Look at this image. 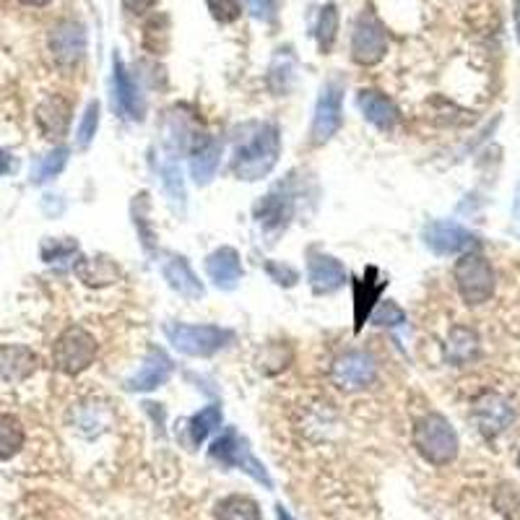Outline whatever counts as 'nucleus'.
Segmentation results:
<instances>
[{
    "label": "nucleus",
    "instance_id": "obj_40",
    "mask_svg": "<svg viewBox=\"0 0 520 520\" xmlns=\"http://www.w3.org/2000/svg\"><path fill=\"white\" fill-rule=\"evenodd\" d=\"M516 31H518V42H520V0H516Z\"/></svg>",
    "mask_w": 520,
    "mask_h": 520
},
{
    "label": "nucleus",
    "instance_id": "obj_1",
    "mask_svg": "<svg viewBox=\"0 0 520 520\" xmlns=\"http://www.w3.org/2000/svg\"><path fill=\"white\" fill-rule=\"evenodd\" d=\"M278 154H281L278 128L273 123L252 125V133L237 144L232 172L237 180H245V182L263 180L276 167Z\"/></svg>",
    "mask_w": 520,
    "mask_h": 520
},
{
    "label": "nucleus",
    "instance_id": "obj_19",
    "mask_svg": "<svg viewBox=\"0 0 520 520\" xmlns=\"http://www.w3.org/2000/svg\"><path fill=\"white\" fill-rule=\"evenodd\" d=\"M357 107L362 110V115H365V120L372 123L375 128H380V130H393L398 125V110L393 100H388L383 92H377V89H362L359 94H357Z\"/></svg>",
    "mask_w": 520,
    "mask_h": 520
},
{
    "label": "nucleus",
    "instance_id": "obj_30",
    "mask_svg": "<svg viewBox=\"0 0 520 520\" xmlns=\"http://www.w3.org/2000/svg\"><path fill=\"white\" fill-rule=\"evenodd\" d=\"M97 128H100V101H89L81 123H78V133H75V144L81 149H86L92 144V138L97 136Z\"/></svg>",
    "mask_w": 520,
    "mask_h": 520
},
{
    "label": "nucleus",
    "instance_id": "obj_5",
    "mask_svg": "<svg viewBox=\"0 0 520 520\" xmlns=\"http://www.w3.org/2000/svg\"><path fill=\"white\" fill-rule=\"evenodd\" d=\"M208 455H211V461L222 463L226 469H242L245 473H250L258 484H263L266 489H273V481L271 476H269V471H266V466L250 453L248 440H242L234 427L224 429L222 437L214 440Z\"/></svg>",
    "mask_w": 520,
    "mask_h": 520
},
{
    "label": "nucleus",
    "instance_id": "obj_7",
    "mask_svg": "<svg viewBox=\"0 0 520 520\" xmlns=\"http://www.w3.org/2000/svg\"><path fill=\"white\" fill-rule=\"evenodd\" d=\"M344 125V81L333 75L325 81L321 89V97L315 104V118H313V144L322 146L328 144Z\"/></svg>",
    "mask_w": 520,
    "mask_h": 520
},
{
    "label": "nucleus",
    "instance_id": "obj_10",
    "mask_svg": "<svg viewBox=\"0 0 520 520\" xmlns=\"http://www.w3.org/2000/svg\"><path fill=\"white\" fill-rule=\"evenodd\" d=\"M471 414H473V421H476V427H479V432H481L484 437L502 435V432L516 421L513 403L505 396L495 393V391H487V393H481V396L476 398Z\"/></svg>",
    "mask_w": 520,
    "mask_h": 520
},
{
    "label": "nucleus",
    "instance_id": "obj_8",
    "mask_svg": "<svg viewBox=\"0 0 520 520\" xmlns=\"http://www.w3.org/2000/svg\"><path fill=\"white\" fill-rule=\"evenodd\" d=\"M385 52H388V31L372 11H365L354 24L351 60L359 66H375L385 57Z\"/></svg>",
    "mask_w": 520,
    "mask_h": 520
},
{
    "label": "nucleus",
    "instance_id": "obj_13",
    "mask_svg": "<svg viewBox=\"0 0 520 520\" xmlns=\"http://www.w3.org/2000/svg\"><path fill=\"white\" fill-rule=\"evenodd\" d=\"M424 242L427 248L437 255H453V252H463L476 245V237L469 229H463L455 222H432L424 229Z\"/></svg>",
    "mask_w": 520,
    "mask_h": 520
},
{
    "label": "nucleus",
    "instance_id": "obj_28",
    "mask_svg": "<svg viewBox=\"0 0 520 520\" xmlns=\"http://www.w3.org/2000/svg\"><path fill=\"white\" fill-rule=\"evenodd\" d=\"M66 164H68V149H66V146L52 149L48 156H42V159L34 164V170H31V182H34V185L48 182V180H52V177H57V174L63 172Z\"/></svg>",
    "mask_w": 520,
    "mask_h": 520
},
{
    "label": "nucleus",
    "instance_id": "obj_31",
    "mask_svg": "<svg viewBox=\"0 0 520 520\" xmlns=\"http://www.w3.org/2000/svg\"><path fill=\"white\" fill-rule=\"evenodd\" d=\"M495 507L507 520H520V492L513 484H502L495 495Z\"/></svg>",
    "mask_w": 520,
    "mask_h": 520
},
{
    "label": "nucleus",
    "instance_id": "obj_18",
    "mask_svg": "<svg viewBox=\"0 0 520 520\" xmlns=\"http://www.w3.org/2000/svg\"><path fill=\"white\" fill-rule=\"evenodd\" d=\"M115 101H118V107L123 110L125 115L130 118V120H144V112H146V101L141 97V89H138V84H136V78L125 71L123 60H120V55H115Z\"/></svg>",
    "mask_w": 520,
    "mask_h": 520
},
{
    "label": "nucleus",
    "instance_id": "obj_22",
    "mask_svg": "<svg viewBox=\"0 0 520 520\" xmlns=\"http://www.w3.org/2000/svg\"><path fill=\"white\" fill-rule=\"evenodd\" d=\"M222 164V144L216 138H200L198 146L193 149L190 159V174L198 185H206L214 180V174Z\"/></svg>",
    "mask_w": 520,
    "mask_h": 520
},
{
    "label": "nucleus",
    "instance_id": "obj_12",
    "mask_svg": "<svg viewBox=\"0 0 520 520\" xmlns=\"http://www.w3.org/2000/svg\"><path fill=\"white\" fill-rule=\"evenodd\" d=\"M385 286H388V278H383L375 266H370L362 278L354 281V331L357 333L372 318V313H375V307L380 302V295L385 292Z\"/></svg>",
    "mask_w": 520,
    "mask_h": 520
},
{
    "label": "nucleus",
    "instance_id": "obj_3",
    "mask_svg": "<svg viewBox=\"0 0 520 520\" xmlns=\"http://www.w3.org/2000/svg\"><path fill=\"white\" fill-rule=\"evenodd\" d=\"M97 351H100L97 339L86 328L71 325L57 336V341L52 347V365L63 375H81L94 365Z\"/></svg>",
    "mask_w": 520,
    "mask_h": 520
},
{
    "label": "nucleus",
    "instance_id": "obj_39",
    "mask_svg": "<svg viewBox=\"0 0 520 520\" xmlns=\"http://www.w3.org/2000/svg\"><path fill=\"white\" fill-rule=\"evenodd\" d=\"M276 516H278V520H295L289 516V510H286L284 505H276Z\"/></svg>",
    "mask_w": 520,
    "mask_h": 520
},
{
    "label": "nucleus",
    "instance_id": "obj_20",
    "mask_svg": "<svg viewBox=\"0 0 520 520\" xmlns=\"http://www.w3.org/2000/svg\"><path fill=\"white\" fill-rule=\"evenodd\" d=\"M34 120H37L45 138H63L68 133V125H71V101L52 94L37 107Z\"/></svg>",
    "mask_w": 520,
    "mask_h": 520
},
{
    "label": "nucleus",
    "instance_id": "obj_14",
    "mask_svg": "<svg viewBox=\"0 0 520 520\" xmlns=\"http://www.w3.org/2000/svg\"><path fill=\"white\" fill-rule=\"evenodd\" d=\"M172 375V359L162 351V348H149L144 365L138 367V372L128 380V391L133 393H149L162 388Z\"/></svg>",
    "mask_w": 520,
    "mask_h": 520
},
{
    "label": "nucleus",
    "instance_id": "obj_2",
    "mask_svg": "<svg viewBox=\"0 0 520 520\" xmlns=\"http://www.w3.org/2000/svg\"><path fill=\"white\" fill-rule=\"evenodd\" d=\"M414 447L427 463L447 466L458 455V435L443 414L429 411L414 424Z\"/></svg>",
    "mask_w": 520,
    "mask_h": 520
},
{
    "label": "nucleus",
    "instance_id": "obj_38",
    "mask_svg": "<svg viewBox=\"0 0 520 520\" xmlns=\"http://www.w3.org/2000/svg\"><path fill=\"white\" fill-rule=\"evenodd\" d=\"M19 3H24V5H31V8H45V5H50L52 0H19Z\"/></svg>",
    "mask_w": 520,
    "mask_h": 520
},
{
    "label": "nucleus",
    "instance_id": "obj_17",
    "mask_svg": "<svg viewBox=\"0 0 520 520\" xmlns=\"http://www.w3.org/2000/svg\"><path fill=\"white\" fill-rule=\"evenodd\" d=\"M206 273L208 278L224 289V292H232L240 278H242V263H240V252L234 248H219L214 250L208 258H206Z\"/></svg>",
    "mask_w": 520,
    "mask_h": 520
},
{
    "label": "nucleus",
    "instance_id": "obj_27",
    "mask_svg": "<svg viewBox=\"0 0 520 520\" xmlns=\"http://www.w3.org/2000/svg\"><path fill=\"white\" fill-rule=\"evenodd\" d=\"M216 427H222V409H219V406H206V409H200L198 414H193L190 421H188L190 443L200 445Z\"/></svg>",
    "mask_w": 520,
    "mask_h": 520
},
{
    "label": "nucleus",
    "instance_id": "obj_32",
    "mask_svg": "<svg viewBox=\"0 0 520 520\" xmlns=\"http://www.w3.org/2000/svg\"><path fill=\"white\" fill-rule=\"evenodd\" d=\"M211 16L222 24H232L242 16V0H206Z\"/></svg>",
    "mask_w": 520,
    "mask_h": 520
},
{
    "label": "nucleus",
    "instance_id": "obj_15",
    "mask_svg": "<svg viewBox=\"0 0 520 520\" xmlns=\"http://www.w3.org/2000/svg\"><path fill=\"white\" fill-rule=\"evenodd\" d=\"M310 286L315 295H333L336 289H341L347 284V269L341 266V260H336L333 255L325 252H313L310 255Z\"/></svg>",
    "mask_w": 520,
    "mask_h": 520
},
{
    "label": "nucleus",
    "instance_id": "obj_35",
    "mask_svg": "<svg viewBox=\"0 0 520 520\" xmlns=\"http://www.w3.org/2000/svg\"><path fill=\"white\" fill-rule=\"evenodd\" d=\"M250 11H252L258 19L271 22L273 16H276V3H273V0H250Z\"/></svg>",
    "mask_w": 520,
    "mask_h": 520
},
{
    "label": "nucleus",
    "instance_id": "obj_33",
    "mask_svg": "<svg viewBox=\"0 0 520 520\" xmlns=\"http://www.w3.org/2000/svg\"><path fill=\"white\" fill-rule=\"evenodd\" d=\"M372 322H377V325H398V322H403V310L398 307L396 302H383V304L375 307Z\"/></svg>",
    "mask_w": 520,
    "mask_h": 520
},
{
    "label": "nucleus",
    "instance_id": "obj_25",
    "mask_svg": "<svg viewBox=\"0 0 520 520\" xmlns=\"http://www.w3.org/2000/svg\"><path fill=\"white\" fill-rule=\"evenodd\" d=\"M26 443L24 424L13 414H0V463L22 453Z\"/></svg>",
    "mask_w": 520,
    "mask_h": 520
},
{
    "label": "nucleus",
    "instance_id": "obj_9",
    "mask_svg": "<svg viewBox=\"0 0 520 520\" xmlns=\"http://www.w3.org/2000/svg\"><path fill=\"white\" fill-rule=\"evenodd\" d=\"M375 377H377V365H375V357L367 351H347L336 357L331 367V380L348 393L372 385Z\"/></svg>",
    "mask_w": 520,
    "mask_h": 520
},
{
    "label": "nucleus",
    "instance_id": "obj_6",
    "mask_svg": "<svg viewBox=\"0 0 520 520\" xmlns=\"http://www.w3.org/2000/svg\"><path fill=\"white\" fill-rule=\"evenodd\" d=\"M455 286L466 304H484L495 295V271L489 260L479 252H466L455 263Z\"/></svg>",
    "mask_w": 520,
    "mask_h": 520
},
{
    "label": "nucleus",
    "instance_id": "obj_24",
    "mask_svg": "<svg viewBox=\"0 0 520 520\" xmlns=\"http://www.w3.org/2000/svg\"><path fill=\"white\" fill-rule=\"evenodd\" d=\"M289 216H292V203L286 196L271 193L255 206V219L263 229H281L284 224L289 222Z\"/></svg>",
    "mask_w": 520,
    "mask_h": 520
},
{
    "label": "nucleus",
    "instance_id": "obj_26",
    "mask_svg": "<svg viewBox=\"0 0 520 520\" xmlns=\"http://www.w3.org/2000/svg\"><path fill=\"white\" fill-rule=\"evenodd\" d=\"M216 520H263V516L252 497L229 495L216 505Z\"/></svg>",
    "mask_w": 520,
    "mask_h": 520
},
{
    "label": "nucleus",
    "instance_id": "obj_21",
    "mask_svg": "<svg viewBox=\"0 0 520 520\" xmlns=\"http://www.w3.org/2000/svg\"><path fill=\"white\" fill-rule=\"evenodd\" d=\"M162 273L167 278V284L172 286L174 292H180L185 299H200L203 297V284L198 281V276L193 273L190 263L182 255H172L164 266Z\"/></svg>",
    "mask_w": 520,
    "mask_h": 520
},
{
    "label": "nucleus",
    "instance_id": "obj_16",
    "mask_svg": "<svg viewBox=\"0 0 520 520\" xmlns=\"http://www.w3.org/2000/svg\"><path fill=\"white\" fill-rule=\"evenodd\" d=\"M40 367V357L29 347L19 344H0V380L5 383H24Z\"/></svg>",
    "mask_w": 520,
    "mask_h": 520
},
{
    "label": "nucleus",
    "instance_id": "obj_23",
    "mask_svg": "<svg viewBox=\"0 0 520 520\" xmlns=\"http://www.w3.org/2000/svg\"><path fill=\"white\" fill-rule=\"evenodd\" d=\"M445 357L447 362L455 365V367L471 365L479 357V336H476V331H471L466 325H455L450 331V336H447Z\"/></svg>",
    "mask_w": 520,
    "mask_h": 520
},
{
    "label": "nucleus",
    "instance_id": "obj_11",
    "mask_svg": "<svg viewBox=\"0 0 520 520\" xmlns=\"http://www.w3.org/2000/svg\"><path fill=\"white\" fill-rule=\"evenodd\" d=\"M50 52L57 66L74 68L84 60L86 52V31L78 22H60L50 31Z\"/></svg>",
    "mask_w": 520,
    "mask_h": 520
},
{
    "label": "nucleus",
    "instance_id": "obj_41",
    "mask_svg": "<svg viewBox=\"0 0 520 520\" xmlns=\"http://www.w3.org/2000/svg\"><path fill=\"white\" fill-rule=\"evenodd\" d=\"M518 466H520V453H518Z\"/></svg>",
    "mask_w": 520,
    "mask_h": 520
},
{
    "label": "nucleus",
    "instance_id": "obj_37",
    "mask_svg": "<svg viewBox=\"0 0 520 520\" xmlns=\"http://www.w3.org/2000/svg\"><path fill=\"white\" fill-rule=\"evenodd\" d=\"M16 170V159L11 156V151L0 149V174H8Z\"/></svg>",
    "mask_w": 520,
    "mask_h": 520
},
{
    "label": "nucleus",
    "instance_id": "obj_4",
    "mask_svg": "<svg viewBox=\"0 0 520 520\" xmlns=\"http://www.w3.org/2000/svg\"><path fill=\"white\" fill-rule=\"evenodd\" d=\"M164 333L170 344L188 357H214L234 339L232 331L219 325H185V322H167Z\"/></svg>",
    "mask_w": 520,
    "mask_h": 520
},
{
    "label": "nucleus",
    "instance_id": "obj_29",
    "mask_svg": "<svg viewBox=\"0 0 520 520\" xmlns=\"http://www.w3.org/2000/svg\"><path fill=\"white\" fill-rule=\"evenodd\" d=\"M336 37H339V11L333 3H328V5H322L321 22H318V48H321V52L331 50Z\"/></svg>",
    "mask_w": 520,
    "mask_h": 520
},
{
    "label": "nucleus",
    "instance_id": "obj_36",
    "mask_svg": "<svg viewBox=\"0 0 520 520\" xmlns=\"http://www.w3.org/2000/svg\"><path fill=\"white\" fill-rule=\"evenodd\" d=\"M156 3H159V0H123V8L128 11V13L138 16V13H146V11H151Z\"/></svg>",
    "mask_w": 520,
    "mask_h": 520
},
{
    "label": "nucleus",
    "instance_id": "obj_34",
    "mask_svg": "<svg viewBox=\"0 0 520 520\" xmlns=\"http://www.w3.org/2000/svg\"><path fill=\"white\" fill-rule=\"evenodd\" d=\"M266 273L271 276L276 284H281V286H295L299 281V273L295 271L292 266H281V263H276V260L266 263Z\"/></svg>",
    "mask_w": 520,
    "mask_h": 520
}]
</instances>
